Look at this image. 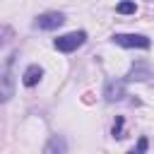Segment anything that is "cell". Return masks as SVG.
Listing matches in <instances>:
<instances>
[{"label": "cell", "mask_w": 154, "mask_h": 154, "mask_svg": "<svg viewBox=\"0 0 154 154\" xmlns=\"http://www.w3.org/2000/svg\"><path fill=\"white\" fill-rule=\"evenodd\" d=\"M116 10H118V14H135V12H137L135 2H130V0H128V2H120Z\"/></svg>", "instance_id": "9"}, {"label": "cell", "mask_w": 154, "mask_h": 154, "mask_svg": "<svg viewBox=\"0 0 154 154\" xmlns=\"http://www.w3.org/2000/svg\"><path fill=\"white\" fill-rule=\"evenodd\" d=\"M67 147H65V142L63 140H58V137H53L48 144H46V154H51V152H65Z\"/></svg>", "instance_id": "8"}, {"label": "cell", "mask_w": 154, "mask_h": 154, "mask_svg": "<svg viewBox=\"0 0 154 154\" xmlns=\"http://www.w3.org/2000/svg\"><path fill=\"white\" fill-rule=\"evenodd\" d=\"M5 36H10V29H2V31H0V46H5V43H7V38H5Z\"/></svg>", "instance_id": "12"}, {"label": "cell", "mask_w": 154, "mask_h": 154, "mask_svg": "<svg viewBox=\"0 0 154 154\" xmlns=\"http://www.w3.org/2000/svg\"><path fill=\"white\" fill-rule=\"evenodd\" d=\"M41 77H43V67H41V65H36V63H31V65L24 70L22 82H24V87H36V84L41 82Z\"/></svg>", "instance_id": "6"}, {"label": "cell", "mask_w": 154, "mask_h": 154, "mask_svg": "<svg viewBox=\"0 0 154 154\" xmlns=\"http://www.w3.org/2000/svg\"><path fill=\"white\" fill-rule=\"evenodd\" d=\"M84 41H87V31H70V34L58 36V38L53 41V46H55V51H60V53H72V51H77L79 46H84Z\"/></svg>", "instance_id": "2"}, {"label": "cell", "mask_w": 154, "mask_h": 154, "mask_svg": "<svg viewBox=\"0 0 154 154\" xmlns=\"http://www.w3.org/2000/svg\"><path fill=\"white\" fill-rule=\"evenodd\" d=\"M147 77H149V67L142 65V63H137V65L130 70V75H128V79H147Z\"/></svg>", "instance_id": "7"}, {"label": "cell", "mask_w": 154, "mask_h": 154, "mask_svg": "<svg viewBox=\"0 0 154 154\" xmlns=\"http://www.w3.org/2000/svg\"><path fill=\"white\" fill-rule=\"evenodd\" d=\"M65 22V14L63 12H43L34 19V29H41V31H53L58 29L60 24Z\"/></svg>", "instance_id": "4"}, {"label": "cell", "mask_w": 154, "mask_h": 154, "mask_svg": "<svg viewBox=\"0 0 154 154\" xmlns=\"http://www.w3.org/2000/svg\"><path fill=\"white\" fill-rule=\"evenodd\" d=\"M111 38H113V43H118L123 48H149L152 46V41L142 34H113Z\"/></svg>", "instance_id": "3"}, {"label": "cell", "mask_w": 154, "mask_h": 154, "mask_svg": "<svg viewBox=\"0 0 154 154\" xmlns=\"http://www.w3.org/2000/svg\"><path fill=\"white\" fill-rule=\"evenodd\" d=\"M120 128H123V118L116 120V125H113V137H123V135H120Z\"/></svg>", "instance_id": "10"}, {"label": "cell", "mask_w": 154, "mask_h": 154, "mask_svg": "<svg viewBox=\"0 0 154 154\" xmlns=\"http://www.w3.org/2000/svg\"><path fill=\"white\" fill-rule=\"evenodd\" d=\"M103 96H106V101H120V99L125 96V82H123V79H111V82H106Z\"/></svg>", "instance_id": "5"}, {"label": "cell", "mask_w": 154, "mask_h": 154, "mask_svg": "<svg viewBox=\"0 0 154 154\" xmlns=\"http://www.w3.org/2000/svg\"><path fill=\"white\" fill-rule=\"evenodd\" d=\"M14 53L7 58V65L0 70V103H7L14 94V77H12V65H14Z\"/></svg>", "instance_id": "1"}, {"label": "cell", "mask_w": 154, "mask_h": 154, "mask_svg": "<svg viewBox=\"0 0 154 154\" xmlns=\"http://www.w3.org/2000/svg\"><path fill=\"white\" fill-rule=\"evenodd\" d=\"M144 149H147V140L142 137V140L137 142V147H135V152H144Z\"/></svg>", "instance_id": "11"}]
</instances>
